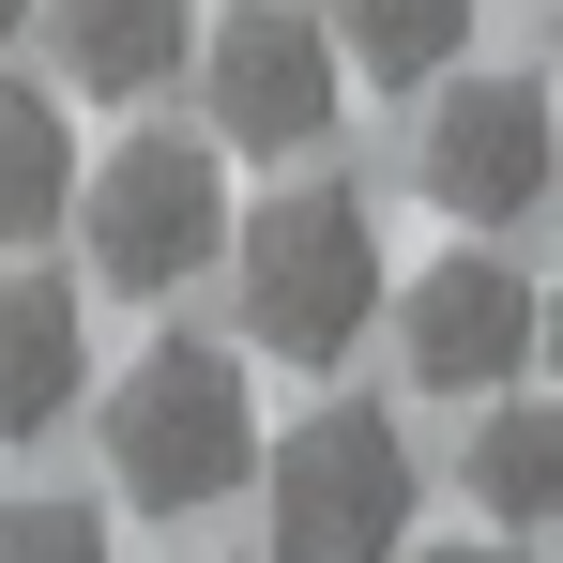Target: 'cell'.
<instances>
[{"mask_svg":"<svg viewBox=\"0 0 563 563\" xmlns=\"http://www.w3.org/2000/svg\"><path fill=\"white\" fill-rule=\"evenodd\" d=\"M472 503H487V518H563V396H518V380H503V396H487V411H472Z\"/></svg>","mask_w":563,"mask_h":563,"instance_id":"10","label":"cell"},{"mask_svg":"<svg viewBox=\"0 0 563 563\" xmlns=\"http://www.w3.org/2000/svg\"><path fill=\"white\" fill-rule=\"evenodd\" d=\"M411 184L442 229H518V213H549L563 198V122L533 77H442L427 92V137H411Z\"/></svg>","mask_w":563,"mask_h":563,"instance_id":"5","label":"cell"},{"mask_svg":"<svg viewBox=\"0 0 563 563\" xmlns=\"http://www.w3.org/2000/svg\"><path fill=\"white\" fill-rule=\"evenodd\" d=\"M0 563H107L92 503H0Z\"/></svg>","mask_w":563,"mask_h":563,"instance_id":"13","label":"cell"},{"mask_svg":"<svg viewBox=\"0 0 563 563\" xmlns=\"http://www.w3.org/2000/svg\"><path fill=\"white\" fill-rule=\"evenodd\" d=\"M335 31H351V77L380 92H442L472 46V0H335Z\"/></svg>","mask_w":563,"mask_h":563,"instance_id":"12","label":"cell"},{"mask_svg":"<svg viewBox=\"0 0 563 563\" xmlns=\"http://www.w3.org/2000/svg\"><path fill=\"white\" fill-rule=\"evenodd\" d=\"M533 335H549V305H533V275H518L487 229H457V244L411 275V305H396V351H411L427 396H503V380H533Z\"/></svg>","mask_w":563,"mask_h":563,"instance_id":"7","label":"cell"},{"mask_svg":"<svg viewBox=\"0 0 563 563\" xmlns=\"http://www.w3.org/2000/svg\"><path fill=\"white\" fill-rule=\"evenodd\" d=\"M92 396V305L62 275H0V442H46Z\"/></svg>","mask_w":563,"mask_h":563,"instance_id":"9","label":"cell"},{"mask_svg":"<svg viewBox=\"0 0 563 563\" xmlns=\"http://www.w3.org/2000/svg\"><path fill=\"white\" fill-rule=\"evenodd\" d=\"M260 503H275V563H396L411 549V442H396V411H366V396L305 411L260 457Z\"/></svg>","mask_w":563,"mask_h":563,"instance_id":"3","label":"cell"},{"mask_svg":"<svg viewBox=\"0 0 563 563\" xmlns=\"http://www.w3.org/2000/svg\"><path fill=\"white\" fill-rule=\"evenodd\" d=\"M15 31H46V0H0V46H15Z\"/></svg>","mask_w":563,"mask_h":563,"instance_id":"15","label":"cell"},{"mask_svg":"<svg viewBox=\"0 0 563 563\" xmlns=\"http://www.w3.org/2000/svg\"><path fill=\"white\" fill-rule=\"evenodd\" d=\"M62 213H77V122H62V92L0 77V244H46Z\"/></svg>","mask_w":563,"mask_h":563,"instance_id":"11","label":"cell"},{"mask_svg":"<svg viewBox=\"0 0 563 563\" xmlns=\"http://www.w3.org/2000/svg\"><path fill=\"white\" fill-rule=\"evenodd\" d=\"M77 229H92V275L137 289V305H168L184 275H213V244H229L213 137H122L92 184H77Z\"/></svg>","mask_w":563,"mask_h":563,"instance_id":"4","label":"cell"},{"mask_svg":"<svg viewBox=\"0 0 563 563\" xmlns=\"http://www.w3.org/2000/svg\"><path fill=\"white\" fill-rule=\"evenodd\" d=\"M260 472V396L229 366V335H153L107 380V487L137 518H198Z\"/></svg>","mask_w":563,"mask_h":563,"instance_id":"1","label":"cell"},{"mask_svg":"<svg viewBox=\"0 0 563 563\" xmlns=\"http://www.w3.org/2000/svg\"><path fill=\"white\" fill-rule=\"evenodd\" d=\"M396 563H518V549H396Z\"/></svg>","mask_w":563,"mask_h":563,"instance_id":"14","label":"cell"},{"mask_svg":"<svg viewBox=\"0 0 563 563\" xmlns=\"http://www.w3.org/2000/svg\"><path fill=\"white\" fill-rule=\"evenodd\" d=\"M244 351H275V366H351L380 320V213L351 184H289L260 229H244Z\"/></svg>","mask_w":563,"mask_h":563,"instance_id":"2","label":"cell"},{"mask_svg":"<svg viewBox=\"0 0 563 563\" xmlns=\"http://www.w3.org/2000/svg\"><path fill=\"white\" fill-rule=\"evenodd\" d=\"M549 62H563V15H549Z\"/></svg>","mask_w":563,"mask_h":563,"instance_id":"17","label":"cell"},{"mask_svg":"<svg viewBox=\"0 0 563 563\" xmlns=\"http://www.w3.org/2000/svg\"><path fill=\"white\" fill-rule=\"evenodd\" d=\"M198 77H213V137L229 153H320L335 107H351V46L289 0H244L229 31H198Z\"/></svg>","mask_w":563,"mask_h":563,"instance_id":"6","label":"cell"},{"mask_svg":"<svg viewBox=\"0 0 563 563\" xmlns=\"http://www.w3.org/2000/svg\"><path fill=\"white\" fill-rule=\"evenodd\" d=\"M533 366H549V380H563V305H549V335H533Z\"/></svg>","mask_w":563,"mask_h":563,"instance_id":"16","label":"cell"},{"mask_svg":"<svg viewBox=\"0 0 563 563\" xmlns=\"http://www.w3.org/2000/svg\"><path fill=\"white\" fill-rule=\"evenodd\" d=\"M46 62H62V92L137 107L198 62V0H46Z\"/></svg>","mask_w":563,"mask_h":563,"instance_id":"8","label":"cell"}]
</instances>
